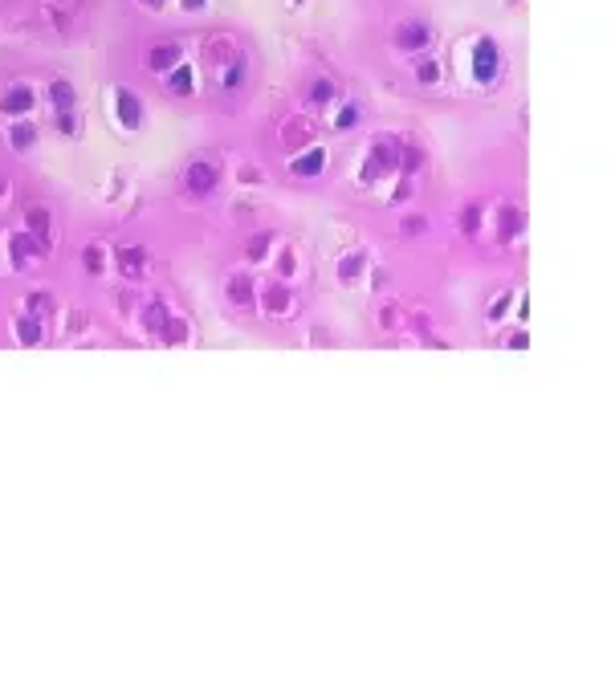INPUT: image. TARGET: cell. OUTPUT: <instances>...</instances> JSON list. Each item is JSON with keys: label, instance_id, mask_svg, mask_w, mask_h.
Returning <instances> with one entry per match:
<instances>
[{"label": "cell", "instance_id": "cell-12", "mask_svg": "<svg viewBox=\"0 0 611 696\" xmlns=\"http://www.w3.org/2000/svg\"><path fill=\"white\" fill-rule=\"evenodd\" d=\"M17 338H21L25 347H29V342H41V318H37V314H33V318H21V322H17Z\"/></svg>", "mask_w": 611, "mask_h": 696}, {"label": "cell", "instance_id": "cell-32", "mask_svg": "<svg viewBox=\"0 0 611 696\" xmlns=\"http://www.w3.org/2000/svg\"><path fill=\"white\" fill-rule=\"evenodd\" d=\"M183 4H188V8H204L208 0H183Z\"/></svg>", "mask_w": 611, "mask_h": 696}, {"label": "cell", "instance_id": "cell-10", "mask_svg": "<svg viewBox=\"0 0 611 696\" xmlns=\"http://www.w3.org/2000/svg\"><path fill=\"white\" fill-rule=\"evenodd\" d=\"M163 322H168V305L155 298V302L147 305V314H143V326H147V330H155V334H163Z\"/></svg>", "mask_w": 611, "mask_h": 696}, {"label": "cell", "instance_id": "cell-3", "mask_svg": "<svg viewBox=\"0 0 611 696\" xmlns=\"http://www.w3.org/2000/svg\"><path fill=\"white\" fill-rule=\"evenodd\" d=\"M395 163H399V147L383 139V143H375V147H371V159H367V172H363V179H375L379 172H392Z\"/></svg>", "mask_w": 611, "mask_h": 696}, {"label": "cell", "instance_id": "cell-1", "mask_svg": "<svg viewBox=\"0 0 611 696\" xmlns=\"http://www.w3.org/2000/svg\"><path fill=\"white\" fill-rule=\"evenodd\" d=\"M497 70H501V53H497V45L489 41V37H481V41L473 45V78H477V82H493Z\"/></svg>", "mask_w": 611, "mask_h": 696}, {"label": "cell", "instance_id": "cell-25", "mask_svg": "<svg viewBox=\"0 0 611 696\" xmlns=\"http://www.w3.org/2000/svg\"><path fill=\"white\" fill-rule=\"evenodd\" d=\"M298 143H306V127H302V123L286 127V147H298Z\"/></svg>", "mask_w": 611, "mask_h": 696}, {"label": "cell", "instance_id": "cell-14", "mask_svg": "<svg viewBox=\"0 0 611 696\" xmlns=\"http://www.w3.org/2000/svg\"><path fill=\"white\" fill-rule=\"evenodd\" d=\"M265 309H273V314H286V309H290L286 285H269V289H265Z\"/></svg>", "mask_w": 611, "mask_h": 696}, {"label": "cell", "instance_id": "cell-9", "mask_svg": "<svg viewBox=\"0 0 611 696\" xmlns=\"http://www.w3.org/2000/svg\"><path fill=\"white\" fill-rule=\"evenodd\" d=\"M25 224H29V232H33V236H49V208L33 204V208L25 212Z\"/></svg>", "mask_w": 611, "mask_h": 696}, {"label": "cell", "instance_id": "cell-19", "mask_svg": "<svg viewBox=\"0 0 611 696\" xmlns=\"http://www.w3.org/2000/svg\"><path fill=\"white\" fill-rule=\"evenodd\" d=\"M330 98H334V86H330L326 78H318V82H314V90H310V102H318V106H326Z\"/></svg>", "mask_w": 611, "mask_h": 696}, {"label": "cell", "instance_id": "cell-24", "mask_svg": "<svg viewBox=\"0 0 611 696\" xmlns=\"http://www.w3.org/2000/svg\"><path fill=\"white\" fill-rule=\"evenodd\" d=\"M82 261H86V273H102V265H106L102 261V249H94V245L82 253Z\"/></svg>", "mask_w": 611, "mask_h": 696}, {"label": "cell", "instance_id": "cell-22", "mask_svg": "<svg viewBox=\"0 0 611 696\" xmlns=\"http://www.w3.org/2000/svg\"><path fill=\"white\" fill-rule=\"evenodd\" d=\"M416 78H420L424 86H432V82H437V78H440L437 61H420V65H416Z\"/></svg>", "mask_w": 611, "mask_h": 696}, {"label": "cell", "instance_id": "cell-23", "mask_svg": "<svg viewBox=\"0 0 611 696\" xmlns=\"http://www.w3.org/2000/svg\"><path fill=\"white\" fill-rule=\"evenodd\" d=\"M461 224H465V232H469V236H473V232L481 228V208H477V204H469V208H465Z\"/></svg>", "mask_w": 611, "mask_h": 696}, {"label": "cell", "instance_id": "cell-15", "mask_svg": "<svg viewBox=\"0 0 611 696\" xmlns=\"http://www.w3.org/2000/svg\"><path fill=\"white\" fill-rule=\"evenodd\" d=\"M119 261H123V269H127V273H139V269L147 265V249H143V245L123 249V253H119Z\"/></svg>", "mask_w": 611, "mask_h": 696}, {"label": "cell", "instance_id": "cell-7", "mask_svg": "<svg viewBox=\"0 0 611 696\" xmlns=\"http://www.w3.org/2000/svg\"><path fill=\"white\" fill-rule=\"evenodd\" d=\"M175 65H179V45H155V49L147 53V70H155V74L175 70Z\"/></svg>", "mask_w": 611, "mask_h": 696}, {"label": "cell", "instance_id": "cell-16", "mask_svg": "<svg viewBox=\"0 0 611 696\" xmlns=\"http://www.w3.org/2000/svg\"><path fill=\"white\" fill-rule=\"evenodd\" d=\"M49 98H53V102H57V110H70V106H74V86H70V82H61V78H57V82H53V86H49Z\"/></svg>", "mask_w": 611, "mask_h": 696}, {"label": "cell", "instance_id": "cell-27", "mask_svg": "<svg viewBox=\"0 0 611 696\" xmlns=\"http://www.w3.org/2000/svg\"><path fill=\"white\" fill-rule=\"evenodd\" d=\"M420 167H424V155H420V151H408V155H403V172H420Z\"/></svg>", "mask_w": 611, "mask_h": 696}, {"label": "cell", "instance_id": "cell-31", "mask_svg": "<svg viewBox=\"0 0 611 696\" xmlns=\"http://www.w3.org/2000/svg\"><path fill=\"white\" fill-rule=\"evenodd\" d=\"M403 228H408V232H424V220H420V216H408V220H403Z\"/></svg>", "mask_w": 611, "mask_h": 696}, {"label": "cell", "instance_id": "cell-20", "mask_svg": "<svg viewBox=\"0 0 611 696\" xmlns=\"http://www.w3.org/2000/svg\"><path fill=\"white\" fill-rule=\"evenodd\" d=\"M241 78H245V61L237 57V61H232V70H224V78H220V86H224V90H232V86H241Z\"/></svg>", "mask_w": 611, "mask_h": 696}, {"label": "cell", "instance_id": "cell-29", "mask_svg": "<svg viewBox=\"0 0 611 696\" xmlns=\"http://www.w3.org/2000/svg\"><path fill=\"white\" fill-rule=\"evenodd\" d=\"M354 119H359V110H354V106H347V110H343V114H339V127H350V123H354Z\"/></svg>", "mask_w": 611, "mask_h": 696}, {"label": "cell", "instance_id": "cell-34", "mask_svg": "<svg viewBox=\"0 0 611 696\" xmlns=\"http://www.w3.org/2000/svg\"><path fill=\"white\" fill-rule=\"evenodd\" d=\"M143 4H163V0H143Z\"/></svg>", "mask_w": 611, "mask_h": 696}, {"label": "cell", "instance_id": "cell-28", "mask_svg": "<svg viewBox=\"0 0 611 696\" xmlns=\"http://www.w3.org/2000/svg\"><path fill=\"white\" fill-rule=\"evenodd\" d=\"M183 338V322H168V342H179Z\"/></svg>", "mask_w": 611, "mask_h": 696}, {"label": "cell", "instance_id": "cell-17", "mask_svg": "<svg viewBox=\"0 0 611 696\" xmlns=\"http://www.w3.org/2000/svg\"><path fill=\"white\" fill-rule=\"evenodd\" d=\"M228 298L237 305H245L253 298V281H249V277H232V281H228Z\"/></svg>", "mask_w": 611, "mask_h": 696}, {"label": "cell", "instance_id": "cell-30", "mask_svg": "<svg viewBox=\"0 0 611 696\" xmlns=\"http://www.w3.org/2000/svg\"><path fill=\"white\" fill-rule=\"evenodd\" d=\"M57 127H61V131H66V134H74V119H70V114L61 110V114H57Z\"/></svg>", "mask_w": 611, "mask_h": 696}, {"label": "cell", "instance_id": "cell-21", "mask_svg": "<svg viewBox=\"0 0 611 696\" xmlns=\"http://www.w3.org/2000/svg\"><path fill=\"white\" fill-rule=\"evenodd\" d=\"M172 90H175V94H188V90H192V70H188V65H175Z\"/></svg>", "mask_w": 611, "mask_h": 696}, {"label": "cell", "instance_id": "cell-2", "mask_svg": "<svg viewBox=\"0 0 611 696\" xmlns=\"http://www.w3.org/2000/svg\"><path fill=\"white\" fill-rule=\"evenodd\" d=\"M183 183H188L192 196H212V187H217V167L204 163V159H196V163L188 167V175H183Z\"/></svg>", "mask_w": 611, "mask_h": 696}, {"label": "cell", "instance_id": "cell-26", "mask_svg": "<svg viewBox=\"0 0 611 696\" xmlns=\"http://www.w3.org/2000/svg\"><path fill=\"white\" fill-rule=\"evenodd\" d=\"M265 249H269V236H253V240H249V257H253V261L265 257Z\"/></svg>", "mask_w": 611, "mask_h": 696}, {"label": "cell", "instance_id": "cell-33", "mask_svg": "<svg viewBox=\"0 0 611 696\" xmlns=\"http://www.w3.org/2000/svg\"><path fill=\"white\" fill-rule=\"evenodd\" d=\"M4 192H8V187H4V179H0V200H4Z\"/></svg>", "mask_w": 611, "mask_h": 696}, {"label": "cell", "instance_id": "cell-6", "mask_svg": "<svg viewBox=\"0 0 611 696\" xmlns=\"http://www.w3.org/2000/svg\"><path fill=\"white\" fill-rule=\"evenodd\" d=\"M0 110H8V114L33 110V90L29 86H8L4 90V98H0Z\"/></svg>", "mask_w": 611, "mask_h": 696}, {"label": "cell", "instance_id": "cell-8", "mask_svg": "<svg viewBox=\"0 0 611 696\" xmlns=\"http://www.w3.org/2000/svg\"><path fill=\"white\" fill-rule=\"evenodd\" d=\"M8 143H12V151H29V147L37 143V127H29V123H17V127L8 131Z\"/></svg>", "mask_w": 611, "mask_h": 696}, {"label": "cell", "instance_id": "cell-11", "mask_svg": "<svg viewBox=\"0 0 611 696\" xmlns=\"http://www.w3.org/2000/svg\"><path fill=\"white\" fill-rule=\"evenodd\" d=\"M322 167H326V151H310L302 159H294V172L298 175H318Z\"/></svg>", "mask_w": 611, "mask_h": 696}, {"label": "cell", "instance_id": "cell-13", "mask_svg": "<svg viewBox=\"0 0 611 696\" xmlns=\"http://www.w3.org/2000/svg\"><path fill=\"white\" fill-rule=\"evenodd\" d=\"M522 232V212L518 208H501V240H514Z\"/></svg>", "mask_w": 611, "mask_h": 696}, {"label": "cell", "instance_id": "cell-5", "mask_svg": "<svg viewBox=\"0 0 611 696\" xmlns=\"http://www.w3.org/2000/svg\"><path fill=\"white\" fill-rule=\"evenodd\" d=\"M428 41H432V29H428L424 21H403V25L395 29V45H399V49H424Z\"/></svg>", "mask_w": 611, "mask_h": 696}, {"label": "cell", "instance_id": "cell-4", "mask_svg": "<svg viewBox=\"0 0 611 696\" xmlns=\"http://www.w3.org/2000/svg\"><path fill=\"white\" fill-rule=\"evenodd\" d=\"M114 106H119V123L127 127V131H139V123H143V106H139V94L134 90H114Z\"/></svg>", "mask_w": 611, "mask_h": 696}, {"label": "cell", "instance_id": "cell-18", "mask_svg": "<svg viewBox=\"0 0 611 696\" xmlns=\"http://www.w3.org/2000/svg\"><path fill=\"white\" fill-rule=\"evenodd\" d=\"M363 265H367L363 253H350V257H343V265H339V277H343V281H354V277L363 273Z\"/></svg>", "mask_w": 611, "mask_h": 696}]
</instances>
